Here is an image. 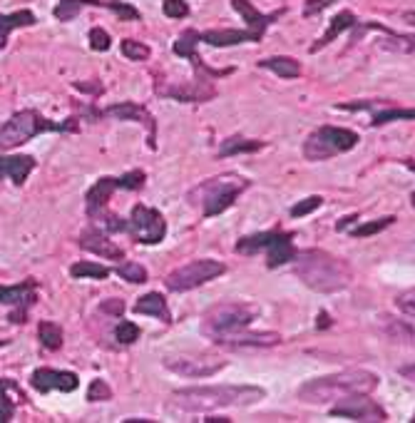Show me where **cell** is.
I'll list each match as a JSON object with an SVG mask.
<instances>
[{
  "label": "cell",
  "instance_id": "cell-1",
  "mask_svg": "<svg viewBox=\"0 0 415 423\" xmlns=\"http://www.w3.org/2000/svg\"><path fill=\"white\" fill-rule=\"evenodd\" d=\"M267 396L259 386H192L172 393V404L182 411L206 413L211 408H244V406L259 404Z\"/></svg>",
  "mask_w": 415,
  "mask_h": 423
},
{
  "label": "cell",
  "instance_id": "cell-2",
  "mask_svg": "<svg viewBox=\"0 0 415 423\" xmlns=\"http://www.w3.org/2000/svg\"><path fill=\"white\" fill-rule=\"evenodd\" d=\"M293 272L309 289L318 294L343 292L354 279V269L348 267V261L338 259L329 252H321V249H309L301 254L296 252Z\"/></svg>",
  "mask_w": 415,
  "mask_h": 423
},
{
  "label": "cell",
  "instance_id": "cell-3",
  "mask_svg": "<svg viewBox=\"0 0 415 423\" xmlns=\"http://www.w3.org/2000/svg\"><path fill=\"white\" fill-rule=\"evenodd\" d=\"M378 386V376L373 371H343L334 376H318L313 381H306L298 388V398L304 404H331L348 393H371Z\"/></svg>",
  "mask_w": 415,
  "mask_h": 423
},
{
  "label": "cell",
  "instance_id": "cell-4",
  "mask_svg": "<svg viewBox=\"0 0 415 423\" xmlns=\"http://www.w3.org/2000/svg\"><path fill=\"white\" fill-rule=\"evenodd\" d=\"M259 317V306L249 301H219L202 317V334L217 341L222 336L247 329L249 323Z\"/></svg>",
  "mask_w": 415,
  "mask_h": 423
},
{
  "label": "cell",
  "instance_id": "cell-5",
  "mask_svg": "<svg viewBox=\"0 0 415 423\" xmlns=\"http://www.w3.org/2000/svg\"><path fill=\"white\" fill-rule=\"evenodd\" d=\"M77 124L73 120L65 122H50V120L40 118L35 110H20L0 127V149H12L25 144L32 137L43 135V132H68L75 130Z\"/></svg>",
  "mask_w": 415,
  "mask_h": 423
},
{
  "label": "cell",
  "instance_id": "cell-6",
  "mask_svg": "<svg viewBox=\"0 0 415 423\" xmlns=\"http://www.w3.org/2000/svg\"><path fill=\"white\" fill-rule=\"evenodd\" d=\"M249 187L247 180L242 177H217V180H209L204 185H199L189 199L199 202L202 209H204V217H217L222 212H226L236 202V197Z\"/></svg>",
  "mask_w": 415,
  "mask_h": 423
},
{
  "label": "cell",
  "instance_id": "cell-7",
  "mask_svg": "<svg viewBox=\"0 0 415 423\" xmlns=\"http://www.w3.org/2000/svg\"><path fill=\"white\" fill-rule=\"evenodd\" d=\"M358 144V135L346 127H334V124H323L316 132H311L304 142V157L311 162L331 160L336 155H343L348 149Z\"/></svg>",
  "mask_w": 415,
  "mask_h": 423
},
{
  "label": "cell",
  "instance_id": "cell-8",
  "mask_svg": "<svg viewBox=\"0 0 415 423\" xmlns=\"http://www.w3.org/2000/svg\"><path fill=\"white\" fill-rule=\"evenodd\" d=\"M226 272V264L217 259H194L184 267L169 272V276L164 279L169 292H189V289H197V286L206 284V281L217 279Z\"/></svg>",
  "mask_w": 415,
  "mask_h": 423
},
{
  "label": "cell",
  "instance_id": "cell-9",
  "mask_svg": "<svg viewBox=\"0 0 415 423\" xmlns=\"http://www.w3.org/2000/svg\"><path fill=\"white\" fill-rule=\"evenodd\" d=\"M130 232L137 242L142 244H160L167 234V222L162 217L160 212L152 209V207L144 205H135L130 217Z\"/></svg>",
  "mask_w": 415,
  "mask_h": 423
},
{
  "label": "cell",
  "instance_id": "cell-10",
  "mask_svg": "<svg viewBox=\"0 0 415 423\" xmlns=\"http://www.w3.org/2000/svg\"><path fill=\"white\" fill-rule=\"evenodd\" d=\"M331 416L351 418V421H385V411L368 393H348L331 406Z\"/></svg>",
  "mask_w": 415,
  "mask_h": 423
},
{
  "label": "cell",
  "instance_id": "cell-11",
  "mask_svg": "<svg viewBox=\"0 0 415 423\" xmlns=\"http://www.w3.org/2000/svg\"><path fill=\"white\" fill-rule=\"evenodd\" d=\"M164 366L169 371L180 373V376H189V379H204V376H214L226 366V359L209 354H194V356H174V359L164 361Z\"/></svg>",
  "mask_w": 415,
  "mask_h": 423
},
{
  "label": "cell",
  "instance_id": "cell-12",
  "mask_svg": "<svg viewBox=\"0 0 415 423\" xmlns=\"http://www.w3.org/2000/svg\"><path fill=\"white\" fill-rule=\"evenodd\" d=\"M30 384L35 391L48 393V391H62L70 393L80 386V379L73 371H57V368H35L30 376Z\"/></svg>",
  "mask_w": 415,
  "mask_h": 423
},
{
  "label": "cell",
  "instance_id": "cell-13",
  "mask_svg": "<svg viewBox=\"0 0 415 423\" xmlns=\"http://www.w3.org/2000/svg\"><path fill=\"white\" fill-rule=\"evenodd\" d=\"M214 344L231 348V351H244V348H269V346L281 344V336L273 334V331H249V334H244V329H242V331H234V334L222 336V339H217Z\"/></svg>",
  "mask_w": 415,
  "mask_h": 423
},
{
  "label": "cell",
  "instance_id": "cell-14",
  "mask_svg": "<svg viewBox=\"0 0 415 423\" xmlns=\"http://www.w3.org/2000/svg\"><path fill=\"white\" fill-rule=\"evenodd\" d=\"M105 115L107 118H117V120H132V122H139V124H144L147 127V132H149V147L155 149L157 147V142H155V137H157V122H155V118L149 115L147 110H144L142 105H137V102H119V105H110L105 110Z\"/></svg>",
  "mask_w": 415,
  "mask_h": 423
},
{
  "label": "cell",
  "instance_id": "cell-15",
  "mask_svg": "<svg viewBox=\"0 0 415 423\" xmlns=\"http://www.w3.org/2000/svg\"><path fill=\"white\" fill-rule=\"evenodd\" d=\"M80 247L85 249V252H93V254L107 256V259H122V256H124L122 249L112 242L110 234H107V232H102V229H87V232H82Z\"/></svg>",
  "mask_w": 415,
  "mask_h": 423
},
{
  "label": "cell",
  "instance_id": "cell-16",
  "mask_svg": "<svg viewBox=\"0 0 415 423\" xmlns=\"http://www.w3.org/2000/svg\"><path fill=\"white\" fill-rule=\"evenodd\" d=\"M231 6H234V10L242 15L244 20H247L249 25V30H251V35H254V40L259 43L261 37H264V32H267V28L273 23V20L279 18L281 10L279 12H273V15H264V12L256 10L249 0H231Z\"/></svg>",
  "mask_w": 415,
  "mask_h": 423
},
{
  "label": "cell",
  "instance_id": "cell-17",
  "mask_svg": "<svg viewBox=\"0 0 415 423\" xmlns=\"http://www.w3.org/2000/svg\"><path fill=\"white\" fill-rule=\"evenodd\" d=\"M267 252V267L276 269L281 264H289L291 259H296V247L291 242V234H284V232H273L271 242L264 249Z\"/></svg>",
  "mask_w": 415,
  "mask_h": 423
},
{
  "label": "cell",
  "instance_id": "cell-18",
  "mask_svg": "<svg viewBox=\"0 0 415 423\" xmlns=\"http://www.w3.org/2000/svg\"><path fill=\"white\" fill-rule=\"evenodd\" d=\"M35 169V157L30 155H10V157H0V177L12 180L15 185H23L25 177Z\"/></svg>",
  "mask_w": 415,
  "mask_h": 423
},
{
  "label": "cell",
  "instance_id": "cell-19",
  "mask_svg": "<svg viewBox=\"0 0 415 423\" xmlns=\"http://www.w3.org/2000/svg\"><path fill=\"white\" fill-rule=\"evenodd\" d=\"M202 43L211 45V48H231V45H242V43H256L251 30H206V32H199Z\"/></svg>",
  "mask_w": 415,
  "mask_h": 423
},
{
  "label": "cell",
  "instance_id": "cell-20",
  "mask_svg": "<svg viewBox=\"0 0 415 423\" xmlns=\"http://www.w3.org/2000/svg\"><path fill=\"white\" fill-rule=\"evenodd\" d=\"M117 189V177H99L90 189H87V214H97L102 207L110 202L112 192Z\"/></svg>",
  "mask_w": 415,
  "mask_h": 423
},
{
  "label": "cell",
  "instance_id": "cell-21",
  "mask_svg": "<svg viewBox=\"0 0 415 423\" xmlns=\"http://www.w3.org/2000/svg\"><path fill=\"white\" fill-rule=\"evenodd\" d=\"M135 311H137V314H147V317H157L160 321H164V323L172 321L167 299L162 297L160 292H149V294H144V297L137 299Z\"/></svg>",
  "mask_w": 415,
  "mask_h": 423
},
{
  "label": "cell",
  "instance_id": "cell-22",
  "mask_svg": "<svg viewBox=\"0 0 415 423\" xmlns=\"http://www.w3.org/2000/svg\"><path fill=\"white\" fill-rule=\"evenodd\" d=\"M35 301V284L32 281H23L15 286H0V304H10L25 309L28 304Z\"/></svg>",
  "mask_w": 415,
  "mask_h": 423
},
{
  "label": "cell",
  "instance_id": "cell-23",
  "mask_svg": "<svg viewBox=\"0 0 415 423\" xmlns=\"http://www.w3.org/2000/svg\"><path fill=\"white\" fill-rule=\"evenodd\" d=\"M356 25V15L351 10H341L338 15H336L334 20H331V25H329V30L323 32L321 37H318L316 43L311 45V53H318L321 48H326L329 43H334L336 37L341 35L343 30H348V28H354Z\"/></svg>",
  "mask_w": 415,
  "mask_h": 423
},
{
  "label": "cell",
  "instance_id": "cell-24",
  "mask_svg": "<svg viewBox=\"0 0 415 423\" xmlns=\"http://www.w3.org/2000/svg\"><path fill=\"white\" fill-rule=\"evenodd\" d=\"M259 68H267L271 73H276L279 77L284 80H293L301 75V65H298L296 57H289V55H276V57H267V60L259 62Z\"/></svg>",
  "mask_w": 415,
  "mask_h": 423
},
{
  "label": "cell",
  "instance_id": "cell-25",
  "mask_svg": "<svg viewBox=\"0 0 415 423\" xmlns=\"http://www.w3.org/2000/svg\"><path fill=\"white\" fill-rule=\"evenodd\" d=\"M373 30L383 32V40H380V48L385 50H396V53H413L415 50V35H398V32H393L391 28H383V25L373 23Z\"/></svg>",
  "mask_w": 415,
  "mask_h": 423
},
{
  "label": "cell",
  "instance_id": "cell-26",
  "mask_svg": "<svg viewBox=\"0 0 415 423\" xmlns=\"http://www.w3.org/2000/svg\"><path fill=\"white\" fill-rule=\"evenodd\" d=\"M264 149L261 140H247V137H229L224 140L222 147H219V157H234V155H247V152H259Z\"/></svg>",
  "mask_w": 415,
  "mask_h": 423
},
{
  "label": "cell",
  "instance_id": "cell-27",
  "mask_svg": "<svg viewBox=\"0 0 415 423\" xmlns=\"http://www.w3.org/2000/svg\"><path fill=\"white\" fill-rule=\"evenodd\" d=\"M35 23V15L32 10H18L10 12V15H0V50L6 48V37L15 28H28V25Z\"/></svg>",
  "mask_w": 415,
  "mask_h": 423
},
{
  "label": "cell",
  "instance_id": "cell-28",
  "mask_svg": "<svg viewBox=\"0 0 415 423\" xmlns=\"http://www.w3.org/2000/svg\"><path fill=\"white\" fill-rule=\"evenodd\" d=\"M85 6H105V3H102V0H60L52 12H55L57 20L68 23V20L77 18V15H80V10Z\"/></svg>",
  "mask_w": 415,
  "mask_h": 423
},
{
  "label": "cell",
  "instance_id": "cell-29",
  "mask_svg": "<svg viewBox=\"0 0 415 423\" xmlns=\"http://www.w3.org/2000/svg\"><path fill=\"white\" fill-rule=\"evenodd\" d=\"M70 276L73 279H107L110 269L97 264V261H77L70 267Z\"/></svg>",
  "mask_w": 415,
  "mask_h": 423
},
{
  "label": "cell",
  "instance_id": "cell-30",
  "mask_svg": "<svg viewBox=\"0 0 415 423\" xmlns=\"http://www.w3.org/2000/svg\"><path fill=\"white\" fill-rule=\"evenodd\" d=\"M383 334L388 336V339H393V341H413V326L405 321H400V319H393V317H383Z\"/></svg>",
  "mask_w": 415,
  "mask_h": 423
},
{
  "label": "cell",
  "instance_id": "cell-31",
  "mask_svg": "<svg viewBox=\"0 0 415 423\" xmlns=\"http://www.w3.org/2000/svg\"><path fill=\"white\" fill-rule=\"evenodd\" d=\"M398 120H415V107H385V110L373 112L371 124L380 127V124L398 122Z\"/></svg>",
  "mask_w": 415,
  "mask_h": 423
},
{
  "label": "cell",
  "instance_id": "cell-32",
  "mask_svg": "<svg viewBox=\"0 0 415 423\" xmlns=\"http://www.w3.org/2000/svg\"><path fill=\"white\" fill-rule=\"evenodd\" d=\"M202 43V37H199L197 30H186L182 32V37L174 43V55H180V57H186V60H192L197 62L199 55H197V45Z\"/></svg>",
  "mask_w": 415,
  "mask_h": 423
},
{
  "label": "cell",
  "instance_id": "cell-33",
  "mask_svg": "<svg viewBox=\"0 0 415 423\" xmlns=\"http://www.w3.org/2000/svg\"><path fill=\"white\" fill-rule=\"evenodd\" d=\"M271 234H273V232H261V234L244 236V239H239V242H236V252H239V254H249V256L259 254V252H264V249L269 247Z\"/></svg>",
  "mask_w": 415,
  "mask_h": 423
},
{
  "label": "cell",
  "instance_id": "cell-34",
  "mask_svg": "<svg viewBox=\"0 0 415 423\" xmlns=\"http://www.w3.org/2000/svg\"><path fill=\"white\" fill-rule=\"evenodd\" d=\"M37 339H40V344L45 348L57 351L62 346V329L52 321H40V326H37Z\"/></svg>",
  "mask_w": 415,
  "mask_h": 423
},
{
  "label": "cell",
  "instance_id": "cell-35",
  "mask_svg": "<svg viewBox=\"0 0 415 423\" xmlns=\"http://www.w3.org/2000/svg\"><path fill=\"white\" fill-rule=\"evenodd\" d=\"M117 276L124 281H132V284H144L147 281V272H144L142 264H135V261H124V264H119L117 269Z\"/></svg>",
  "mask_w": 415,
  "mask_h": 423
},
{
  "label": "cell",
  "instance_id": "cell-36",
  "mask_svg": "<svg viewBox=\"0 0 415 423\" xmlns=\"http://www.w3.org/2000/svg\"><path fill=\"white\" fill-rule=\"evenodd\" d=\"M396 222V217H380L376 219V222H363L358 224V227H354L351 229V236H373V234H380V232L385 229V227H391V224Z\"/></svg>",
  "mask_w": 415,
  "mask_h": 423
},
{
  "label": "cell",
  "instance_id": "cell-37",
  "mask_svg": "<svg viewBox=\"0 0 415 423\" xmlns=\"http://www.w3.org/2000/svg\"><path fill=\"white\" fill-rule=\"evenodd\" d=\"M149 45H144V43H139V40H122V55L124 57H130V60H137V62H142V60H147L149 57Z\"/></svg>",
  "mask_w": 415,
  "mask_h": 423
},
{
  "label": "cell",
  "instance_id": "cell-38",
  "mask_svg": "<svg viewBox=\"0 0 415 423\" xmlns=\"http://www.w3.org/2000/svg\"><path fill=\"white\" fill-rule=\"evenodd\" d=\"M139 326L132 321H119L117 329H115V339H117L119 344H124V346H130V344H135L137 339H139Z\"/></svg>",
  "mask_w": 415,
  "mask_h": 423
},
{
  "label": "cell",
  "instance_id": "cell-39",
  "mask_svg": "<svg viewBox=\"0 0 415 423\" xmlns=\"http://www.w3.org/2000/svg\"><path fill=\"white\" fill-rule=\"evenodd\" d=\"M321 205H323V197H318V194L306 197V199H301V202H296V205L291 207V217L301 219V217H306V214H311V212H316Z\"/></svg>",
  "mask_w": 415,
  "mask_h": 423
},
{
  "label": "cell",
  "instance_id": "cell-40",
  "mask_svg": "<svg viewBox=\"0 0 415 423\" xmlns=\"http://www.w3.org/2000/svg\"><path fill=\"white\" fill-rule=\"evenodd\" d=\"M105 8H110L115 15H117L119 20H139V10L137 8H132L130 3H122V0H110V3H105Z\"/></svg>",
  "mask_w": 415,
  "mask_h": 423
},
{
  "label": "cell",
  "instance_id": "cell-41",
  "mask_svg": "<svg viewBox=\"0 0 415 423\" xmlns=\"http://www.w3.org/2000/svg\"><path fill=\"white\" fill-rule=\"evenodd\" d=\"M87 40H90V48L97 50V53H105V50H110V45H112L110 32H105L102 28H93L90 35H87Z\"/></svg>",
  "mask_w": 415,
  "mask_h": 423
},
{
  "label": "cell",
  "instance_id": "cell-42",
  "mask_svg": "<svg viewBox=\"0 0 415 423\" xmlns=\"http://www.w3.org/2000/svg\"><path fill=\"white\" fill-rule=\"evenodd\" d=\"M87 398H90V401H107V398H112L110 384H107L105 379H95L93 384H90V388H87Z\"/></svg>",
  "mask_w": 415,
  "mask_h": 423
},
{
  "label": "cell",
  "instance_id": "cell-43",
  "mask_svg": "<svg viewBox=\"0 0 415 423\" xmlns=\"http://www.w3.org/2000/svg\"><path fill=\"white\" fill-rule=\"evenodd\" d=\"M162 10H164L167 18H174V20L186 18V15H189V6H186L184 0H164Z\"/></svg>",
  "mask_w": 415,
  "mask_h": 423
},
{
  "label": "cell",
  "instance_id": "cell-44",
  "mask_svg": "<svg viewBox=\"0 0 415 423\" xmlns=\"http://www.w3.org/2000/svg\"><path fill=\"white\" fill-rule=\"evenodd\" d=\"M142 185H144V172H142V169H132V172L117 177V187H122V189H139Z\"/></svg>",
  "mask_w": 415,
  "mask_h": 423
},
{
  "label": "cell",
  "instance_id": "cell-45",
  "mask_svg": "<svg viewBox=\"0 0 415 423\" xmlns=\"http://www.w3.org/2000/svg\"><path fill=\"white\" fill-rule=\"evenodd\" d=\"M8 386H10L8 381H0V423H8L12 416V401L6 396Z\"/></svg>",
  "mask_w": 415,
  "mask_h": 423
},
{
  "label": "cell",
  "instance_id": "cell-46",
  "mask_svg": "<svg viewBox=\"0 0 415 423\" xmlns=\"http://www.w3.org/2000/svg\"><path fill=\"white\" fill-rule=\"evenodd\" d=\"M398 309L403 311V314H408V317H415V286L413 289H408V292H403L400 297L396 299Z\"/></svg>",
  "mask_w": 415,
  "mask_h": 423
},
{
  "label": "cell",
  "instance_id": "cell-47",
  "mask_svg": "<svg viewBox=\"0 0 415 423\" xmlns=\"http://www.w3.org/2000/svg\"><path fill=\"white\" fill-rule=\"evenodd\" d=\"M334 3H338V0H309L304 6V15L306 18H313V15H318V12L326 10V8L334 6Z\"/></svg>",
  "mask_w": 415,
  "mask_h": 423
},
{
  "label": "cell",
  "instance_id": "cell-48",
  "mask_svg": "<svg viewBox=\"0 0 415 423\" xmlns=\"http://www.w3.org/2000/svg\"><path fill=\"white\" fill-rule=\"evenodd\" d=\"M99 309L105 311V314H110V317H122L124 301H122V299H110V301H102V306H99Z\"/></svg>",
  "mask_w": 415,
  "mask_h": 423
},
{
  "label": "cell",
  "instance_id": "cell-49",
  "mask_svg": "<svg viewBox=\"0 0 415 423\" xmlns=\"http://www.w3.org/2000/svg\"><path fill=\"white\" fill-rule=\"evenodd\" d=\"M400 376H405L408 381H415V364H408V366L400 368Z\"/></svg>",
  "mask_w": 415,
  "mask_h": 423
},
{
  "label": "cell",
  "instance_id": "cell-50",
  "mask_svg": "<svg viewBox=\"0 0 415 423\" xmlns=\"http://www.w3.org/2000/svg\"><path fill=\"white\" fill-rule=\"evenodd\" d=\"M356 219H358V217H356V214H354V217H346V219H343V222H338V232H343V229H346V224L356 222Z\"/></svg>",
  "mask_w": 415,
  "mask_h": 423
},
{
  "label": "cell",
  "instance_id": "cell-51",
  "mask_svg": "<svg viewBox=\"0 0 415 423\" xmlns=\"http://www.w3.org/2000/svg\"><path fill=\"white\" fill-rule=\"evenodd\" d=\"M403 18L408 20L410 25H415V10H408V12H405V15H403Z\"/></svg>",
  "mask_w": 415,
  "mask_h": 423
},
{
  "label": "cell",
  "instance_id": "cell-52",
  "mask_svg": "<svg viewBox=\"0 0 415 423\" xmlns=\"http://www.w3.org/2000/svg\"><path fill=\"white\" fill-rule=\"evenodd\" d=\"M204 423H229V418H204Z\"/></svg>",
  "mask_w": 415,
  "mask_h": 423
},
{
  "label": "cell",
  "instance_id": "cell-53",
  "mask_svg": "<svg viewBox=\"0 0 415 423\" xmlns=\"http://www.w3.org/2000/svg\"><path fill=\"white\" fill-rule=\"evenodd\" d=\"M400 162H403L408 169H413V172H415V160H400Z\"/></svg>",
  "mask_w": 415,
  "mask_h": 423
},
{
  "label": "cell",
  "instance_id": "cell-54",
  "mask_svg": "<svg viewBox=\"0 0 415 423\" xmlns=\"http://www.w3.org/2000/svg\"><path fill=\"white\" fill-rule=\"evenodd\" d=\"M410 202H413V207H415V192H413V194H410Z\"/></svg>",
  "mask_w": 415,
  "mask_h": 423
},
{
  "label": "cell",
  "instance_id": "cell-55",
  "mask_svg": "<svg viewBox=\"0 0 415 423\" xmlns=\"http://www.w3.org/2000/svg\"><path fill=\"white\" fill-rule=\"evenodd\" d=\"M410 421H413V423H415V413H413V418H410Z\"/></svg>",
  "mask_w": 415,
  "mask_h": 423
},
{
  "label": "cell",
  "instance_id": "cell-56",
  "mask_svg": "<svg viewBox=\"0 0 415 423\" xmlns=\"http://www.w3.org/2000/svg\"><path fill=\"white\" fill-rule=\"evenodd\" d=\"M3 344H6V341H0V346H3Z\"/></svg>",
  "mask_w": 415,
  "mask_h": 423
}]
</instances>
